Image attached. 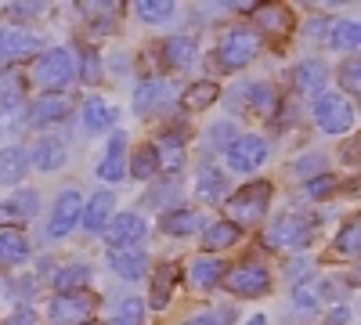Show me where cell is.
Listing matches in <instances>:
<instances>
[{"label": "cell", "mask_w": 361, "mask_h": 325, "mask_svg": "<svg viewBox=\"0 0 361 325\" xmlns=\"http://www.w3.org/2000/svg\"><path fill=\"white\" fill-rule=\"evenodd\" d=\"M73 80H80V69H76V54L69 47H51L33 62V83L51 94L66 91Z\"/></svg>", "instance_id": "6da1fadb"}, {"label": "cell", "mask_w": 361, "mask_h": 325, "mask_svg": "<svg viewBox=\"0 0 361 325\" xmlns=\"http://www.w3.org/2000/svg\"><path fill=\"white\" fill-rule=\"evenodd\" d=\"M267 206H271V181H253L246 188H238L231 199H224V214L243 231V228L260 224L267 217Z\"/></svg>", "instance_id": "7a4b0ae2"}, {"label": "cell", "mask_w": 361, "mask_h": 325, "mask_svg": "<svg viewBox=\"0 0 361 325\" xmlns=\"http://www.w3.org/2000/svg\"><path fill=\"white\" fill-rule=\"evenodd\" d=\"M314 235V221L304 217V214H286L279 221H271L267 231H264V246L267 250H289V253H300Z\"/></svg>", "instance_id": "3957f363"}, {"label": "cell", "mask_w": 361, "mask_h": 325, "mask_svg": "<svg viewBox=\"0 0 361 325\" xmlns=\"http://www.w3.org/2000/svg\"><path fill=\"white\" fill-rule=\"evenodd\" d=\"M260 54V37H257V29H250V25H231L228 33L221 37V44H217V62L224 66V69H246L253 58Z\"/></svg>", "instance_id": "277c9868"}, {"label": "cell", "mask_w": 361, "mask_h": 325, "mask_svg": "<svg viewBox=\"0 0 361 325\" xmlns=\"http://www.w3.org/2000/svg\"><path fill=\"white\" fill-rule=\"evenodd\" d=\"M311 116H314V123H318V130L322 134H333V137H340V134H350V127H354V109L347 105V98H340V94H318L314 98V105H311Z\"/></svg>", "instance_id": "5b68a950"}, {"label": "cell", "mask_w": 361, "mask_h": 325, "mask_svg": "<svg viewBox=\"0 0 361 325\" xmlns=\"http://www.w3.org/2000/svg\"><path fill=\"white\" fill-rule=\"evenodd\" d=\"M83 221V192L76 185L62 188L51 206V221H47V239H66V235Z\"/></svg>", "instance_id": "8992f818"}, {"label": "cell", "mask_w": 361, "mask_h": 325, "mask_svg": "<svg viewBox=\"0 0 361 325\" xmlns=\"http://www.w3.org/2000/svg\"><path fill=\"white\" fill-rule=\"evenodd\" d=\"M224 286H228V293H235V297L253 300V297H264V293L271 289V271L264 268V264L250 260V264H238V268H231V271L224 275Z\"/></svg>", "instance_id": "52a82bcc"}, {"label": "cell", "mask_w": 361, "mask_h": 325, "mask_svg": "<svg viewBox=\"0 0 361 325\" xmlns=\"http://www.w3.org/2000/svg\"><path fill=\"white\" fill-rule=\"evenodd\" d=\"M224 159L235 173H253L257 166L267 163V141L260 134H238L224 149Z\"/></svg>", "instance_id": "ba28073f"}, {"label": "cell", "mask_w": 361, "mask_h": 325, "mask_svg": "<svg viewBox=\"0 0 361 325\" xmlns=\"http://www.w3.org/2000/svg\"><path fill=\"white\" fill-rule=\"evenodd\" d=\"M145 235H148V221H145L141 214L127 210V214H116V217L109 221L105 243H109L112 250H134V246L145 239Z\"/></svg>", "instance_id": "9c48e42d"}, {"label": "cell", "mask_w": 361, "mask_h": 325, "mask_svg": "<svg viewBox=\"0 0 361 325\" xmlns=\"http://www.w3.org/2000/svg\"><path fill=\"white\" fill-rule=\"evenodd\" d=\"M94 307H98V297H94V293H87V289H80V293H58V297L51 300V318L58 325H80V318H87Z\"/></svg>", "instance_id": "30bf717a"}, {"label": "cell", "mask_w": 361, "mask_h": 325, "mask_svg": "<svg viewBox=\"0 0 361 325\" xmlns=\"http://www.w3.org/2000/svg\"><path fill=\"white\" fill-rule=\"evenodd\" d=\"M98 177L105 185H116L127 177V134H112L105 145V156L98 159Z\"/></svg>", "instance_id": "8fae6325"}, {"label": "cell", "mask_w": 361, "mask_h": 325, "mask_svg": "<svg viewBox=\"0 0 361 325\" xmlns=\"http://www.w3.org/2000/svg\"><path fill=\"white\" fill-rule=\"evenodd\" d=\"M29 159H33V166L40 170V173H54V170H62L66 163H69V145L62 141V137H40L37 145H33V152H29Z\"/></svg>", "instance_id": "7c38bea8"}, {"label": "cell", "mask_w": 361, "mask_h": 325, "mask_svg": "<svg viewBox=\"0 0 361 325\" xmlns=\"http://www.w3.org/2000/svg\"><path fill=\"white\" fill-rule=\"evenodd\" d=\"M112 206H116V195H112V192H94V195L83 202V221H80V228L90 231V235L105 231L109 221H112Z\"/></svg>", "instance_id": "4fadbf2b"}, {"label": "cell", "mask_w": 361, "mask_h": 325, "mask_svg": "<svg viewBox=\"0 0 361 325\" xmlns=\"http://www.w3.org/2000/svg\"><path fill=\"white\" fill-rule=\"evenodd\" d=\"M170 80H163V76H148V80H141L137 83V91H134V112L137 116H148L152 109H159L166 98H170Z\"/></svg>", "instance_id": "5bb4252c"}, {"label": "cell", "mask_w": 361, "mask_h": 325, "mask_svg": "<svg viewBox=\"0 0 361 325\" xmlns=\"http://www.w3.org/2000/svg\"><path fill=\"white\" fill-rule=\"evenodd\" d=\"M29 239L22 228H0V268H18L29 260Z\"/></svg>", "instance_id": "9a60e30c"}, {"label": "cell", "mask_w": 361, "mask_h": 325, "mask_svg": "<svg viewBox=\"0 0 361 325\" xmlns=\"http://www.w3.org/2000/svg\"><path fill=\"white\" fill-rule=\"evenodd\" d=\"M69 116V98L62 94H44L29 105V123L33 127H51V123H62Z\"/></svg>", "instance_id": "2e32d148"}, {"label": "cell", "mask_w": 361, "mask_h": 325, "mask_svg": "<svg viewBox=\"0 0 361 325\" xmlns=\"http://www.w3.org/2000/svg\"><path fill=\"white\" fill-rule=\"evenodd\" d=\"M325 80H329V66L322 58H304V62L293 69V83H296L300 94H322Z\"/></svg>", "instance_id": "e0dca14e"}, {"label": "cell", "mask_w": 361, "mask_h": 325, "mask_svg": "<svg viewBox=\"0 0 361 325\" xmlns=\"http://www.w3.org/2000/svg\"><path fill=\"white\" fill-rule=\"evenodd\" d=\"M109 264H112V271L127 282H141L148 275V253L145 250H112Z\"/></svg>", "instance_id": "ac0fdd59"}, {"label": "cell", "mask_w": 361, "mask_h": 325, "mask_svg": "<svg viewBox=\"0 0 361 325\" xmlns=\"http://www.w3.org/2000/svg\"><path fill=\"white\" fill-rule=\"evenodd\" d=\"M119 120L116 105H109L105 98H87L83 102V130L87 134H102V130H112Z\"/></svg>", "instance_id": "d6986e66"}, {"label": "cell", "mask_w": 361, "mask_h": 325, "mask_svg": "<svg viewBox=\"0 0 361 325\" xmlns=\"http://www.w3.org/2000/svg\"><path fill=\"white\" fill-rule=\"evenodd\" d=\"M195 195L202 202H224V192H228V181H224V173L214 166V163H202L195 170Z\"/></svg>", "instance_id": "ffe728a7"}, {"label": "cell", "mask_w": 361, "mask_h": 325, "mask_svg": "<svg viewBox=\"0 0 361 325\" xmlns=\"http://www.w3.org/2000/svg\"><path fill=\"white\" fill-rule=\"evenodd\" d=\"M29 166H33L29 149H22V145L4 149V152H0V185H18L22 177L29 173Z\"/></svg>", "instance_id": "44dd1931"}, {"label": "cell", "mask_w": 361, "mask_h": 325, "mask_svg": "<svg viewBox=\"0 0 361 325\" xmlns=\"http://www.w3.org/2000/svg\"><path fill=\"white\" fill-rule=\"evenodd\" d=\"M224 264L217 260V257H195L192 264H188V282L195 286V289H214V286H221L224 282Z\"/></svg>", "instance_id": "7402d4cb"}, {"label": "cell", "mask_w": 361, "mask_h": 325, "mask_svg": "<svg viewBox=\"0 0 361 325\" xmlns=\"http://www.w3.org/2000/svg\"><path fill=\"white\" fill-rule=\"evenodd\" d=\"M159 228L166 231V235H195V231H202L206 228V217L199 214V210H188V206H177V210H170L163 221H159Z\"/></svg>", "instance_id": "603a6c76"}, {"label": "cell", "mask_w": 361, "mask_h": 325, "mask_svg": "<svg viewBox=\"0 0 361 325\" xmlns=\"http://www.w3.org/2000/svg\"><path fill=\"white\" fill-rule=\"evenodd\" d=\"M37 210H40V195L22 188V192H15V199L0 202V221H29Z\"/></svg>", "instance_id": "cb8c5ba5"}, {"label": "cell", "mask_w": 361, "mask_h": 325, "mask_svg": "<svg viewBox=\"0 0 361 325\" xmlns=\"http://www.w3.org/2000/svg\"><path fill=\"white\" fill-rule=\"evenodd\" d=\"M87 278H90V264H83V260L62 264V268L51 275V282H54L58 293H80V289L87 286Z\"/></svg>", "instance_id": "d4e9b609"}, {"label": "cell", "mask_w": 361, "mask_h": 325, "mask_svg": "<svg viewBox=\"0 0 361 325\" xmlns=\"http://www.w3.org/2000/svg\"><path fill=\"white\" fill-rule=\"evenodd\" d=\"M195 40L192 37H185V33H177V37H170L166 44H163V58H166V66L170 69H188L192 62H195Z\"/></svg>", "instance_id": "484cf974"}, {"label": "cell", "mask_w": 361, "mask_h": 325, "mask_svg": "<svg viewBox=\"0 0 361 325\" xmlns=\"http://www.w3.org/2000/svg\"><path fill=\"white\" fill-rule=\"evenodd\" d=\"M238 98H246V105L253 109V112H260V116H271L275 112V105H279V91H275V83H250L246 91H235Z\"/></svg>", "instance_id": "4316f807"}, {"label": "cell", "mask_w": 361, "mask_h": 325, "mask_svg": "<svg viewBox=\"0 0 361 325\" xmlns=\"http://www.w3.org/2000/svg\"><path fill=\"white\" fill-rule=\"evenodd\" d=\"M152 149H156V156H159V170H177V166H185V137H180V134H163L156 145H152Z\"/></svg>", "instance_id": "83f0119b"}, {"label": "cell", "mask_w": 361, "mask_h": 325, "mask_svg": "<svg viewBox=\"0 0 361 325\" xmlns=\"http://www.w3.org/2000/svg\"><path fill=\"white\" fill-rule=\"evenodd\" d=\"M40 51V37L37 33H29V29H4V54L11 58H29V54H37Z\"/></svg>", "instance_id": "f1b7e54d"}, {"label": "cell", "mask_w": 361, "mask_h": 325, "mask_svg": "<svg viewBox=\"0 0 361 325\" xmlns=\"http://www.w3.org/2000/svg\"><path fill=\"white\" fill-rule=\"evenodd\" d=\"M253 15H257V25L267 29L271 37H286L289 29H293V11L289 8L271 4V8H253Z\"/></svg>", "instance_id": "f546056e"}, {"label": "cell", "mask_w": 361, "mask_h": 325, "mask_svg": "<svg viewBox=\"0 0 361 325\" xmlns=\"http://www.w3.org/2000/svg\"><path fill=\"white\" fill-rule=\"evenodd\" d=\"M221 98V87L214 83V80H195V83H188L185 87V94H180V102H185V109H192V112H199V109H209Z\"/></svg>", "instance_id": "4dcf8cb0"}, {"label": "cell", "mask_w": 361, "mask_h": 325, "mask_svg": "<svg viewBox=\"0 0 361 325\" xmlns=\"http://www.w3.org/2000/svg\"><path fill=\"white\" fill-rule=\"evenodd\" d=\"M173 286H177V268H173V264H159V268H156V278H152V297H148L156 311H163V307L170 304Z\"/></svg>", "instance_id": "1f68e13d"}, {"label": "cell", "mask_w": 361, "mask_h": 325, "mask_svg": "<svg viewBox=\"0 0 361 325\" xmlns=\"http://www.w3.org/2000/svg\"><path fill=\"white\" fill-rule=\"evenodd\" d=\"M238 231L231 221H214V224H206L202 228V246L206 250H228V246H235L238 243Z\"/></svg>", "instance_id": "d6a6232c"}, {"label": "cell", "mask_w": 361, "mask_h": 325, "mask_svg": "<svg viewBox=\"0 0 361 325\" xmlns=\"http://www.w3.org/2000/svg\"><path fill=\"white\" fill-rule=\"evenodd\" d=\"M329 44H333L336 51H354V47H361V22H354V18H336L333 29H329Z\"/></svg>", "instance_id": "836d02e7"}, {"label": "cell", "mask_w": 361, "mask_h": 325, "mask_svg": "<svg viewBox=\"0 0 361 325\" xmlns=\"http://www.w3.org/2000/svg\"><path fill=\"white\" fill-rule=\"evenodd\" d=\"M333 253L336 257H361V217H350L333 239Z\"/></svg>", "instance_id": "e575fe53"}, {"label": "cell", "mask_w": 361, "mask_h": 325, "mask_svg": "<svg viewBox=\"0 0 361 325\" xmlns=\"http://www.w3.org/2000/svg\"><path fill=\"white\" fill-rule=\"evenodd\" d=\"M130 177H137V181H152V177L159 173V156L152 145H141V149L130 156Z\"/></svg>", "instance_id": "d590c367"}, {"label": "cell", "mask_w": 361, "mask_h": 325, "mask_svg": "<svg viewBox=\"0 0 361 325\" xmlns=\"http://www.w3.org/2000/svg\"><path fill=\"white\" fill-rule=\"evenodd\" d=\"M173 11H177V4H170V0H137V4H134V15L141 22H152V25L170 22Z\"/></svg>", "instance_id": "8d00e7d4"}, {"label": "cell", "mask_w": 361, "mask_h": 325, "mask_svg": "<svg viewBox=\"0 0 361 325\" xmlns=\"http://www.w3.org/2000/svg\"><path fill=\"white\" fill-rule=\"evenodd\" d=\"M289 173H296V177H307V181H314V177H322V173H325V156H322V152L296 156V159H293V166H289Z\"/></svg>", "instance_id": "74e56055"}, {"label": "cell", "mask_w": 361, "mask_h": 325, "mask_svg": "<svg viewBox=\"0 0 361 325\" xmlns=\"http://www.w3.org/2000/svg\"><path fill=\"white\" fill-rule=\"evenodd\" d=\"M18 105H22V80L15 73H4V76H0V109L11 112Z\"/></svg>", "instance_id": "f35d334b"}, {"label": "cell", "mask_w": 361, "mask_h": 325, "mask_svg": "<svg viewBox=\"0 0 361 325\" xmlns=\"http://www.w3.org/2000/svg\"><path fill=\"white\" fill-rule=\"evenodd\" d=\"M141 321H145V304L137 297H127L123 304L116 307V314H112L109 325H141Z\"/></svg>", "instance_id": "ab89813d"}, {"label": "cell", "mask_w": 361, "mask_h": 325, "mask_svg": "<svg viewBox=\"0 0 361 325\" xmlns=\"http://www.w3.org/2000/svg\"><path fill=\"white\" fill-rule=\"evenodd\" d=\"M340 83L361 102V54L357 58H347V62L340 66Z\"/></svg>", "instance_id": "60d3db41"}, {"label": "cell", "mask_w": 361, "mask_h": 325, "mask_svg": "<svg viewBox=\"0 0 361 325\" xmlns=\"http://www.w3.org/2000/svg\"><path fill=\"white\" fill-rule=\"evenodd\" d=\"M235 137H238V130H235L231 120H221V123H214L206 130V145H209V149H228Z\"/></svg>", "instance_id": "b9f144b4"}, {"label": "cell", "mask_w": 361, "mask_h": 325, "mask_svg": "<svg viewBox=\"0 0 361 325\" xmlns=\"http://www.w3.org/2000/svg\"><path fill=\"white\" fill-rule=\"evenodd\" d=\"M76 69H80V80L94 83V80L102 76V58H98V51H94V47H83L80 62H76Z\"/></svg>", "instance_id": "7bdbcfd3"}, {"label": "cell", "mask_w": 361, "mask_h": 325, "mask_svg": "<svg viewBox=\"0 0 361 325\" xmlns=\"http://www.w3.org/2000/svg\"><path fill=\"white\" fill-rule=\"evenodd\" d=\"M336 188H340L336 177H333V173H322V177H314V181L304 185V195H307V199H329Z\"/></svg>", "instance_id": "ee69618b"}, {"label": "cell", "mask_w": 361, "mask_h": 325, "mask_svg": "<svg viewBox=\"0 0 361 325\" xmlns=\"http://www.w3.org/2000/svg\"><path fill=\"white\" fill-rule=\"evenodd\" d=\"M180 185L173 181V177H166V181H159L156 188H152V195H148V202H152V206H159V210H163V206H170V202H177L180 195Z\"/></svg>", "instance_id": "f6af8a7d"}, {"label": "cell", "mask_w": 361, "mask_h": 325, "mask_svg": "<svg viewBox=\"0 0 361 325\" xmlns=\"http://www.w3.org/2000/svg\"><path fill=\"white\" fill-rule=\"evenodd\" d=\"M293 300H296V307L300 311H318L322 307V297H318V289L314 286H296V293H293Z\"/></svg>", "instance_id": "bcb514c9"}, {"label": "cell", "mask_w": 361, "mask_h": 325, "mask_svg": "<svg viewBox=\"0 0 361 325\" xmlns=\"http://www.w3.org/2000/svg\"><path fill=\"white\" fill-rule=\"evenodd\" d=\"M4 325H37V311L33 307H15Z\"/></svg>", "instance_id": "7dc6e473"}, {"label": "cell", "mask_w": 361, "mask_h": 325, "mask_svg": "<svg viewBox=\"0 0 361 325\" xmlns=\"http://www.w3.org/2000/svg\"><path fill=\"white\" fill-rule=\"evenodd\" d=\"M340 159H343V163H350V166H357V163H361V137L343 145V149H340Z\"/></svg>", "instance_id": "c3c4849f"}, {"label": "cell", "mask_w": 361, "mask_h": 325, "mask_svg": "<svg viewBox=\"0 0 361 325\" xmlns=\"http://www.w3.org/2000/svg\"><path fill=\"white\" fill-rule=\"evenodd\" d=\"M4 11L11 18H25V15H44V4H8Z\"/></svg>", "instance_id": "681fc988"}, {"label": "cell", "mask_w": 361, "mask_h": 325, "mask_svg": "<svg viewBox=\"0 0 361 325\" xmlns=\"http://www.w3.org/2000/svg\"><path fill=\"white\" fill-rule=\"evenodd\" d=\"M307 271H311V260H307V257H304V260H289V264H286V275H289V278L307 275Z\"/></svg>", "instance_id": "f907efd6"}, {"label": "cell", "mask_w": 361, "mask_h": 325, "mask_svg": "<svg viewBox=\"0 0 361 325\" xmlns=\"http://www.w3.org/2000/svg\"><path fill=\"white\" fill-rule=\"evenodd\" d=\"M185 325H221V318H214V314H195V318H188Z\"/></svg>", "instance_id": "816d5d0a"}, {"label": "cell", "mask_w": 361, "mask_h": 325, "mask_svg": "<svg viewBox=\"0 0 361 325\" xmlns=\"http://www.w3.org/2000/svg\"><path fill=\"white\" fill-rule=\"evenodd\" d=\"M329 321H333V325H343V321H347V307H336V311H333V318H329Z\"/></svg>", "instance_id": "f5cc1de1"}, {"label": "cell", "mask_w": 361, "mask_h": 325, "mask_svg": "<svg viewBox=\"0 0 361 325\" xmlns=\"http://www.w3.org/2000/svg\"><path fill=\"white\" fill-rule=\"evenodd\" d=\"M8 62V54H4V29H0V66Z\"/></svg>", "instance_id": "db71d44e"}, {"label": "cell", "mask_w": 361, "mask_h": 325, "mask_svg": "<svg viewBox=\"0 0 361 325\" xmlns=\"http://www.w3.org/2000/svg\"><path fill=\"white\" fill-rule=\"evenodd\" d=\"M246 325H267V318H264V314H253V318H250Z\"/></svg>", "instance_id": "11a10c76"}, {"label": "cell", "mask_w": 361, "mask_h": 325, "mask_svg": "<svg viewBox=\"0 0 361 325\" xmlns=\"http://www.w3.org/2000/svg\"><path fill=\"white\" fill-rule=\"evenodd\" d=\"M80 325H102V321H80Z\"/></svg>", "instance_id": "9f6ffc18"}]
</instances>
